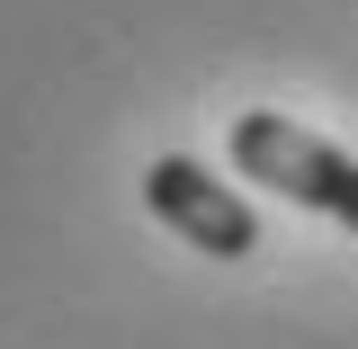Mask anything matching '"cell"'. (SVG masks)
<instances>
[{
	"instance_id": "obj_1",
	"label": "cell",
	"mask_w": 358,
	"mask_h": 349,
	"mask_svg": "<svg viewBox=\"0 0 358 349\" xmlns=\"http://www.w3.org/2000/svg\"><path fill=\"white\" fill-rule=\"evenodd\" d=\"M224 152H233V171H242V179L278 188L287 206H313V215H331V224H350V233H358V162L341 152V143L287 126L278 108H251V117H233Z\"/></svg>"
},
{
	"instance_id": "obj_2",
	"label": "cell",
	"mask_w": 358,
	"mask_h": 349,
	"mask_svg": "<svg viewBox=\"0 0 358 349\" xmlns=\"http://www.w3.org/2000/svg\"><path fill=\"white\" fill-rule=\"evenodd\" d=\"M143 206L171 224L179 242H197V251H215V260H242V251H260V215L224 188L215 171H197L188 152H162L152 171H143Z\"/></svg>"
}]
</instances>
